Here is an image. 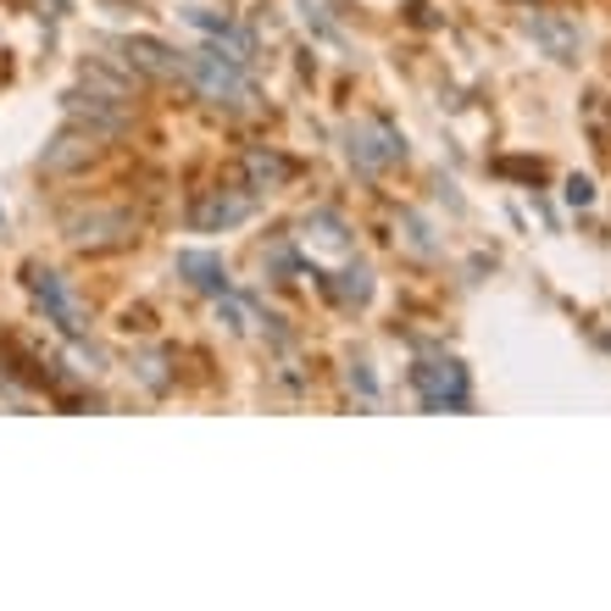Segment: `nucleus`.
Instances as JSON below:
<instances>
[{
    "mask_svg": "<svg viewBox=\"0 0 611 611\" xmlns=\"http://www.w3.org/2000/svg\"><path fill=\"white\" fill-rule=\"evenodd\" d=\"M411 389L428 411H462L473 400V384H467V367L456 357H428L411 367Z\"/></svg>",
    "mask_w": 611,
    "mask_h": 611,
    "instance_id": "f03ea898",
    "label": "nucleus"
},
{
    "mask_svg": "<svg viewBox=\"0 0 611 611\" xmlns=\"http://www.w3.org/2000/svg\"><path fill=\"white\" fill-rule=\"evenodd\" d=\"M95 150H101V139L90 134V128H61L50 145H45V156H39V167L45 172H78V167H90L95 161Z\"/></svg>",
    "mask_w": 611,
    "mask_h": 611,
    "instance_id": "0eeeda50",
    "label": "nucleus"
},
{
    "mask_svg": "<svg viewBox=\"0 0 611 611\" xmlns=\"http://www.w3.org/2000/svg\"><path fill=\"white\" fill-rule=\"evenodd\" d=\"M139 378H145L150 389H167V373H161V357H145V362H139Z\"/></svg>",
    "mask_w": 611,
    "mask_h": 611,
    "instance_id": "ddd939ff",
    "label": "nucleus"
},
{
    "mask_svg": "<svg viewBox=\"0 0 611 611\" xmlns=\"http://www.w3.org/2000/svg\"><path fill=\"white\" fill-rule=\"evenodd\" d=\"M123 61L145 78H179L184 72V56L167 50L161 39H123Z\"/></svg>",
    "mask_w": 611,
    "mask_h": 611,
    "instance_id": "1a4fd4ad",
    "label": "nucleus"
},
{
    "mask_svg": "<svg viewBox=\"0 0 611 611\" xmlns=\"http://www.w3.org/2000/svg\"><path fill=\"white\" fill-rule=\"evenodd\" d=\"M61 234H67V245H78V250H117V245L134 239V217H128V212L95 206V212H72V217L61 223Z\"/></svg>",
    "mask_w": 611,
    "mask_h": 611,
    "instance_id": "20e7f679",
    "label": "nucleus"
},
{
    "mask_svg": "<svg viewBox=\"0 0 611 611\" xmlns=\"http://www.w3.org/2000/svg\"><path fill=\"white\" fill-rule=\"evenodd\" d=\"M245 172H250L256 184L279 190V184H290V172H295V167H290V161H284L279 150H250V156H245Z\"/></svg>",
    "mask_w": 611,
    "mask_h": 611,
    "instance_id": "9b49d317",
    "label": "nucleus"
},
{
    "mask_svg": "<svg viewBox=\"0 0 611 611\" xmlns=\"http://www.w3.org/2000/svg\"><path fill=\"white\" fill-rule=\"evenodd\" d=\"M344 150H351V161H357L362 172H389L395 161H406V139H400L389 123H378V117L351 123V134H344Z\"/></svg>",
    "mask_w": 611,
    "mask_h": 611,
    "instance_id": "7ed1b4c3",
    "label": "nucleus"
},
{
    "mask_svg": "<svg viewBox=\"0 0 611 611\" xmlns=\"http://www.w3.org/2000/svg\"><path fill=\"white\" fill-rule=\"evenodd\" d=\"M190 83L201 90V101L212 106H228V112H250L256 106V78L245 72V61H228L223 50H201L184 61Z\"/></svg>",
    "mask_w": 611,
    "mask_h": 611,
    "instance_id": "f257e3e1",
    "label": "nucleus"
},
{
    "mask_svg": "<svg viewBox=\"0 0 611 611\" xmlns=\"http://www.w3.org/2000/svg\"><path fill=\"white\" fill-rule=\"evenodd\" d=\"M306 245H317V250L339 256L351 239H344V223H339L333 212H317V217H306Z\"/></svg>",
    "mask_w": 611,
    "mask_h": 611,
    "instance_id": "f8f14e48",
    "label": "nucleus"
},
{
    "mask_svg": "<svg viewBox=\"0 0 611 611\" xmlns=\"http://www.w3.org/2000/svg\"><path fill=\"white\" fill-rule=\"evenodd\" d=\"M589 195H595V190H589V179H573V184H567V201H573V206H584Z\"/></svg>",
    "mask_w": 611,
    "mask_h": 611,
    "instance_id": "4468645a",
    "label": "nucleus"
},
{
    "mask_svg": "<svg viewBox=\"0 0 611 611\" xmlns=\"http://www.w3.org/2000/svg\"><path fill=\"white\" fill-rule=\"evenodd\" d=\"M0 223H7V217H0Z\"/></svg>",
    "mask_w": 611,
    "mask_h": 611,
    "instance_id": "2eb2a0df",
    "label": "nucleus"
},
{
    "mask_svg": "<svg viewBox=\"0 0 611 611\" xmlns=\"http://www.w3.org/2000/svg\"><path fill=\"white\" fill-rule=\"evenodd\" d=\"M250 212H256V195L250 190H212V195H201L190 206V228L195 234H223V228L245 223Z\"/></svg>",
    "mask_w": 611,
    "mask_h": 611,
    "instance_id": "39448f33",
    "label": "nucleus"
},
{
    "mask_svg": "<svg viewBox=\"0 0 611 611\" xmlns=\"http://www.w3.org/2000/svg\"><path fill=\"white\" fill-rule=\"evenodd\" d=\"M179 279L190 284V290H201V295H228V268H223V256H212V250H179Z\"/></svg>",
    "mask_w": 611,
    "mask_h": 611,
    "instance_id": "6e6552de",
    "label": "nucleus"
},
{
    "mask_svg": "<svg viewBox=\"0 0 611 611\" xmlns=\"http://www.w3.org/2000/svg\"><path fill=\"white\" fill-rule=\"evenodd\" d=\"M522 34H529L551 61H578V50H584L578 29L567 18H556V12H522Z\"/></svg>",
    "mask_w": 611,
    "mask_h": 611,
    "instance_id": "423d86ee",
    "label": "nucleus"
},
{
    "mask_svg": "<svg viewBox=\"0 0 611 611\" xmlns=\"http://www.w3.org/2000/svg\"><path fill=\"white\" fill-rule=\"evenodd\" d=\"M29 284H34V295L50 306V317H56L67 333H83V323H78V306H72V295L61 290V279H56V273H45V268H29Z\"/></svg>",
    "mask_w": 611,
    "mask_h": 611,
    "instance_id": "9d476101",
    "label": "nucleus"
}]
</instances>
